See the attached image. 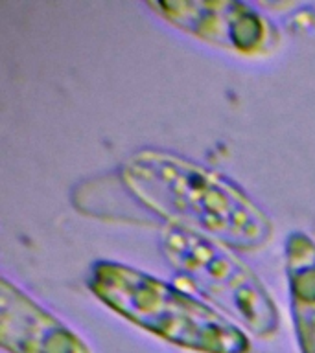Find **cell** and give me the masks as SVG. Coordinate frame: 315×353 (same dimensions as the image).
I'll list each match as a JSON object with an SVG mask.
<instances>
[{
  "mask_svg": "<svg viewBox=\"0 0 315 353\" xmlns=\"http://www.w3.org/2000/svg\"><path fill=\"white\" fill-rule=\"evenodd\" d=\"M127 192L149 212L242 252L273 237L269 215L227 176L179 154L142 149L122 165Z\"/></svg>",
  "mask_w": 315,
  "mask_h": 353,
  "instance_id": "cell-1",
  "label": "cell"
},
{
  "mask_svg": "<svg viewBox=\"0 0 315 353\" xmlns=\"http://www.w3.org/2000/svg\"><path fill=\"white\" fill-rule=\"evenodd\" d=\"M87 287L94 296L149 335L192 353H251L247 331L193 294L111 259L96 261Z\"/></svg>",
  "mask_w": 315,
  "mask_h": 353,
  "instance_id": "cell-2",
  "label": "cell"
},
{
  "mask_svg": "<svg viewBox=\"0 0 315 353\" xmlns=\"http://www.w3.org/2000/svg\"><path fill=\"white\" fill-rule=\"evenodd\" d=\"M160 252L193 292L214 303L242 330L260 339H269L278 331L280 316L275 300L232 248L195 232L166 226Z\"/></svg>",
  "mask_w": 315,
  "mask_h": 353,
  "instance_id": "cell-3",
  "label": "cell"
},
{
  "mask_svg": "<svg viewBox=\"0 0 315 353\" xmlns=\"http://www.w3.org/2000/svg\"><path fill=\"white\" fill-rule=\"evenodd\" d=\"M148 8L179 32L232 54L262 57L280 44L275 24L243 2L162 0L149 2Z\"/></svg>",
  "mask_w": 315,
  "mask_h": 353,
  "instance_id": "cell-4",
  "label": "cell"
},
{
  "mask_svg": "<svg viewBox=\"0 0 315 353\" xmlns=\"http://www.w3.org/2000/svg\"><path fill=\"white\" fill-rule=\"evenodd\" d=\"M0 346L6 353H93L76 331L8 278L0 280Z\"/></svg>",
  "mask_w": 315,
  "mask_h": 353,
  "instance_id": "cell-5",
  "label": "cell"
},
{
  "mask_svg": "<svg viewBox=\"0 0 315 353\" xmlns=\"http://www.w3.org/2000/svg\"><path fill=\"white\" fill-rule=\"evenodd\" d=\"M286 274L300 353H315V241L304 232L286 239Z\"/></svg>",
  "mask_w": 315,
  "mask_h": 353,
  "instance_id": "cell-6",
  "label": "cell"
}]
</instances>
